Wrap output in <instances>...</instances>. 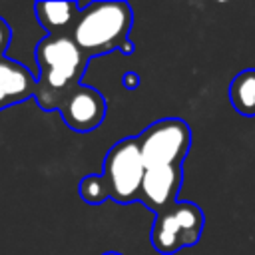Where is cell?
<instances>
[{
  "label": "cell",
  "instance_id": "obj_1",
  "mask_svg": "<svg viewBox=\"0 0 255 255\" xmlns=\"http://www.w3.org/2000/svg\"><path fill=\"white\" fill-rule=\"evenodd\" d=\"M40 78L36 80L34 100L46 110H60L66 96L80 86L88 66V56L80 50L72 34H50L36 46Z\"/></svg>",
  "mask_w": 255,
  "mask_h": 255
},
{
  "label": "cell",
  "instance_id": "obj_2",
  "mask_svg": "<svg viewBox=\"0 0 255 255\" xmlns=\"http://www.w3.org/2000/svg\"><path fill=\"white\" fill-rule=\"evenodd\" d=\"M131 18V8L126 2H92L80 12L72 38L88 60L114 50L131 54L133 48L128 40Z\"/></svg>",
  "mask_w": 255,
  "mask_h": 255
},
{
  "label": "cell",
  "instance_id": "obj_3",
  "mask_svg": "<svg viewBox=\"0 0 255 255\" xmlns=\"http://www.w3.org/2000/svg\"><path fill=\"white\" fill-rule=\"evenodd\" d=\"M205 217L201 207L191 201H175L155 215L149 239L157 253L173 255L179 249L191 247L203 233Z\"/></svg>",
  "mask_w": 255,
  "mask_h": 255
},
{
  "label": "cell",
  "instance_id": "obj_4",
  "mask_svg": "<svg viewBox=\"0 0 255 255\" xmlns=\"http://www.w3.org/2000/svg\"><path fill=\"white\" fill-rule=\"evenodd\" d=\"M145 169L183 165L191 147V129L179 118L157 120L137 135Z\"/></svg>",
  "mask_w": 255,
  "mask_h": 255
},
{
  "label": "cell",
  "instance_id": "obj_5",
  "mask_svg": "<svg viewBox=\"0 0 255 255\" xmlns=\"http://www.w3.org/2000/svg\"><path fill=\"white\" fill-rule=\"evenodd\" d=\"M145 171L137 137H124L114 143L104 159V175L110 183L112 199L118 203L137 201Z\"/></svg>",
  "mask_w": 255,
  "mask_h": 255
},
{
  "label": "cell",
  "instance_id": "obj_6",
  "mask_svg": "<svg viewBox=\"0 0 255 255\" xmlns=\"http://www.w3.org/2000/svg\"><path fill=\"white\" fill-rule=\"evenodd\" d=\"M66 126L74 131H92L106 118L104 96L88 86H76L60 106Z\"/></svg>",
  "mask_w": 255,
  "mask_h": 255
},
{
  "label": "cell",
  "instance_id": "obj_7",
  "mask_svg": "<svg viewBox=\"0 0 255 255\" xmlns=\"http://www.w3.org/2000/svg\"><path fill=\"white\" fill-rule=\"evenodd\" d=\"M183 183V165L151 167L145 171L137 201H141L155 215L177 201L179 187Z\"/></svg>",
  "mask_w": 255,
  "mask_h": 255
},
{
  "label": "cell",
  "instance_id": "obj_8",
  "mask_svg": "<svg viewBox=\"0 0 255 255\" xmlns=\"http://www.w3.org/2000/svg\"><path fill=\"white\" fill-rule=\"evenodd\" d=\"M36 78L22 64L0 58V110L34 98Z\"/></svg>",
  "mask_w": 255,
  "mask_h": 255
},
{
  "label": "cell",
  "instance_id": "obj_9",
  "mask_svg": "<svg viewBox=\"0 0 255 255\" xmlns=\"http://www.w3.org/2000/svg\"><path fill=\"white\" fill-rule=\"evenodd\" d=\"M82 4L78 2H38L34 6L38 22L44 26V30L50 34H72Z\"/></svg>",
  "mask_w": 255,
  "mask_h": 255
},
{
  "label": "cell",
  "instance_id": "obj_10",
  "mask_svg": "<svg viewBox=\"0 0 255 255\" xmlns=\"http://www.w3.org/2000/svg\"><path fill=\"white\" fill-rule=\"evenodd\" d=\"M229 102L241 116H255V70H243L231 80Z\"/></svg>",
  "mask_w": 255,
  "mask_h": 255
},
{
  "label": "cell",
  "instance_id": "obj_11",
  "mask_svg": "<svg viewBox=\"0 0 255 255\" xmlns=\"http://www.w3.org/2000/svg\"><path fill=\"white\" fill-rule=\"evenodd\" d=\"M80 197L90 205H100L106 199H112V189L104 173H90L80 181Z\"/></svg>",
  "mask_w": 255,
  "mask_h": 255
},
{
  "label": "cell",
  "instance_id": "obj_12",
  "mask_svg": "<svg viewBox=\"0 0 255 255\" xmlns=\"http://www.w3.org/2000/svg\"><path fill=\"white\" fill-rule=\"evenodd\" d=\"M10 40H12V30H10V26L0 18V58H4L2 54H4L6 48L10 46Z\"/></svg>",
  "mask_w": 255,
  "mask_h": 255
},
{
  "label": "cell",
  "instance_id": "obj_13",
  "mask_svg": "<svg viewBox=\"0 0 255 255\" xmlns=\"http://www.w3.org/2000/svg\"><path fill=\"white\" fill-rule=\"evenodd\" d=\"M122 84H124L128 90H133V88L139 86V76H137L135 72H126L124 78H122Z\"/></svg>",
  "mask_w": 255,
  "mask_h": 255
},
{
  "label": "cell",
  "instance_id": "obj_14",
  "mask_svg": "<svg viewBox=\"0 0 255 255\" xmlns=\"http://www.w3.org/2000/svg\"><path fill=\"white\" fill-rule=\"evenodd\" d=\"M102 255H122V253H118V251H106V253H102Z\"/></svg>",
  "mask_w": 255,
  "mask_h": 255
}]
</instances>
